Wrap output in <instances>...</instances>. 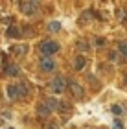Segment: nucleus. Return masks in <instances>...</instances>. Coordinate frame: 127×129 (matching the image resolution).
I'll return each mask as SVG.
<instances>
[{"instance_id":"obj_6","label":"nucleus","mask_w":127,"mask_h":129,"mask_svg":"<svg viewBox=\"0 0 127 129\" xmlns=\"http://www.w3.org/2000/svg\"><path fill=\"white\" fill-rule=\"evenodd\" d=\"M11 54L17 55V57H24L28 54V44L24 43H19V44H15V46H11Z\"/></svg>"},{"instance_id":"obj_23","label":"nucleus","mask_w":127,"mask_h":129,"mask_svg":"<svg viewBox=\"0 0 127 129\" xmlns=\"http://www.w3.org/2000/svg\"><path fill=\"white\" fill-rule=\"evenodd\" d=\"M125 83H127V78H125Z\"/></svg>"},{"instance_id":"obj_16","label":"nucleus","mask_w":127,"mask_h":129,"mask_svg":"<svg viewBox=\"0 0 127 129\" xmlns=\"http://www.w3.org/2000/svg\"><path fill=\"white\" fill-rule=\"evenodd\" d=\"M89 19H92V11H83V15H81V20H79V22H81V24H85V22L89 20Z\"/></svg>"},{"instance_id":"obj_8","label":"nucleus","mask_w":127,"mask_h":129,"mask_svg":"<svg viewBox=\"0 0 127 129\" xmlns=\"http://www.w3.org/2000/svg\"><path fill=\"white\" fill-rule=\"evenodd\" d=\"M4 72H6V76H17L19 74V67L13 63H4Z\"/></svg>"},{"instance_id":"obj_4","label":"nucleus","mask_w":127,"mask_h":129,"mask_svg":"<svg viewBox=\"0 0 127 129\" xmlns=\"http://www.w3.org/2000/svg\"><path fill=\"white\" fill-rule=\"evenodd\" d=\"M19 8H20V13H24V15H33V13L39 9V2H28V0H22V2L19 4Z\"/></svg>"},{"instance_id":"obj_10","label":"nucleus","mask_w":127,"mask_h":129,"mask_svg":"<svg viewBox=\"0 0 127 129\" xmlns=\"http://www.w3.org/2000/svg\"><path fill=\"white\" fill-rule=\"evenodd\" d=\"M37 114L41 116V118H46V116H50V114H52V111H50L48 107H46L44 103H41V105L37 107Z\"/></svg>"},{"instance_id":"obj_7","label":"nucleus","mask_w":127,"mask_h":129,"mask_svg":"<svg viewBox=\"0 0 127 129\" xmlns=\"http://www.w3.org/2000/svg\"><path fill=\"white\" fill-rule=\"evenodd\" d=\"M41 70L43 72H54L55 63L52 61V57H41Z\"/></svg>"},{"instance_id":"obj_1","label":"nucleus","mask_w":127,"mask_h":129,"mask_svg":"<svg viewBox=\"0 0 127 129\" xmlns=\"http://www.w3.org/2000/svg\"><path fill=\"white\" fill-rule=\"evenodd\" d=\"M8 94L11 100H20L28 94V85L26 83H13L8 87Z\"/></svg>"},{"instance_id":"obj_15","label":"nucleus","mask_w":127,"mask_h":129,"mask_svg":"<svg viewBox=\"0 0 127 129\" xmlns=\"http://www.w3.org/2000/svg\"><path fill=\"white\" fill-rule=\"evenodd\" d=\"M118 50H120V54L127 59V43H120V44H118Z\"/></svg>"},{"instance_id":"obj_13","label":"nucleus","mask_w":127,"mask_h":129,"mask_svg":"<svg viewBox=\"0 0 127 129\" xmlns=\"http://www.w3.org/2000/svg\"><path fill=\"white\" fill-rule=\"evenodd\" d=\"M20 30H19V28H17V26H9L8 28V37H20Z\"/></svg>"},{"instance_id":"obj_22","label":"nucleus","mask_w":127,"mask_h":129,"mask_svg":"<svg viewBox=\"0 0 127 129\" xmlns=\"http://www.w3.org/2000/svg\"><path fill=\"white\" fill-rule=\"evenodd\" d=\"M109 59H111V61H116V52H112V54L109 55Z\"/></svg>"},{"instance_id":"obj_3","label":"nucleus","mask_w":127,"mask_h":129,"mask_svg":"<svg viewBox=\"0 0 127 129\" xmlns=\"http://www.w3.org/2000/svg\"><path fill=\"white\" fill-rule=\"evenodd\" d=\"M50 89L55 92V94H61V92L66 90V79L63 78V76H55L54 79H52L50 83Z\"/></svg>"},{"instance_id":"obj_21","label":"nucleus","mask_w":127,"mask_h":129,"mask_svg":"<svg viewBox=\"0 0 127 129\" xmlns=\"http://www.w3.org/2000/svg\"><path fill=\"white\" fill-rule=\"evenodd\" d=\"M118 19H127V15H125V11H118Z\"/></svg>"},{"instance_id":"obj_24","label":"nucleus","mask_w":127,"mask_h":129,"mask_svg":"<svg viewBox=\"0 0 127 129\" xmlns=\"http://www.w3.org/2000/svg\"><path fill=\"white\" fill-rule=\"evenodd\" d=\"M9 129H15V127H9Z\"/></svg>"},{"instance_id":"obj_18","label":"nucleus","mask_w":127,"mask_h":129,"mask_svg":"<svg viewBox=\"0 0 127 129\" xmlns=\"http://www.w3.org/2000/svg\"><path fill=\"white\" fill-rule=\"evenodd\" d=\"M77 48H79V50H89L90 46H89V44H85V41H79V43H77Z\"/></svg>"},{"instance_id":"obj_5","label":"nucleus","mask_w":127,"mask_h":129,"mask_svg":"<svg viewBox=\"0 0 127 129\" xmlns=\"http://www.w3.org/2000/svg\"><path fill=\"white\" fill-rule=\"evenodd\" d=\"M66 89L70 90V94L74 96V98H77V100H81L83 98V89H81V85L79 83H76V81H66Z\"/></svg>"},{"instance_id":"obj_14","label":"nucleus","mask_w":127,"mask_h":129,"mask_svg":"<svg viewBox=\"0 0 127 129\" xmlns=\"http://www.w3.org/2000/svg\"><path fill=\"white\" fill-rule=\"evenodd\" d=\"M48 30H50L52 33L59 31V30H61V22H57V20H54V22H50V24H48Z\"/></svg>"},{"instance_id":"obj_17","label":"nucleus","mask_w":127,"mask_h":129,"mask_svg":"<svg viewBox=\"0 0 127 129\" xmlns=\"http://www.w3.org/2000/svg\"><path fill=\"white\" fill-rule=\"evenodd\" d=\"M111 111H112L114 114H118V116H122V113H123V109L120 107V105H112V107H111Z\"/></svg>"},{"instance_id":"obj_2","label":"nucleus","mask_w":127,"mask_h":129,"mask_svg":"<svg viewBox=\"0 0 127 129\" xmlns=\"http://www.w3.org/2000/svg\"><path fill=\"white\" fill-rule=\"evenodd\" d=\"M39 48H41V52L44 54V57H50V55L57 54L61 46H59V43H55V41H43Z\"/></svg>"},{"instance_id":"obj_12","label":"nucleus","mask_w":127,"mask_h":129,"mask_svg":"<svg viewBox=\"0 0 127 129\" xmlns=\"http://www.w3.org/2000/svg\"><path fill=\"white\" fill-rule=\"evenodd\" d=\"M43 103H44V105H46V107H48L50 111L57 109V100H55V98H46V100H44Z\"/></svg>"},{"instance_id":"obj_20","label":"nucleus","mask_w":127,"mask_h":129,"mask_svg":"<svg viewBox=\"0 0 127 129\" xmlns=\"http://www.w3.org/2000/svg\"><path fill=\"white\" fill-rule=\"evenodd\" d=\"M46 129H61L57 124H54V122H48V124H46Z\"/></svg>"},{"instance_id":"obj_19","label":"nucleus","mask_w":127,"mask_h":129,"mask_svg":"<svg viewBox=\"0 0 127 129\" xmlns=\"http://www.w3.org/2000/svg\"><path fill=\"white\" fill-rule=\"evenodd\" d=\"M114 129H123V124H122V120H120V118L114 120Z\"/></svg>"},{"instance_id":"obj_9","label":"nucleus","mask_w":127,"mask_h":129,"mask_svg":"<svg viewBox=\"0 0 127 129\" xmlns=\"http://www.w3.org/2000/svg\"><path fill=\"white\" fill-rule=\"evenodd\" d=\"M57 111L61 114H70L72 113V105L68 102H57Z\"/></svg>"},{"instance_id":"obj_11","label":"nucleus","mask_w":127,"mask_h":129,"mask_svg":"<svg viewBox=\"0 0 127 129\" xmlns=\"http://www.w3.org/2000/svg\"><path fill=\"white\" fill-rule=\"evenodd\" d=\"M74 68L76 70H83L85 68V57L83 55H77L76 59H74Z\"/></svg>"}]
</instances>
